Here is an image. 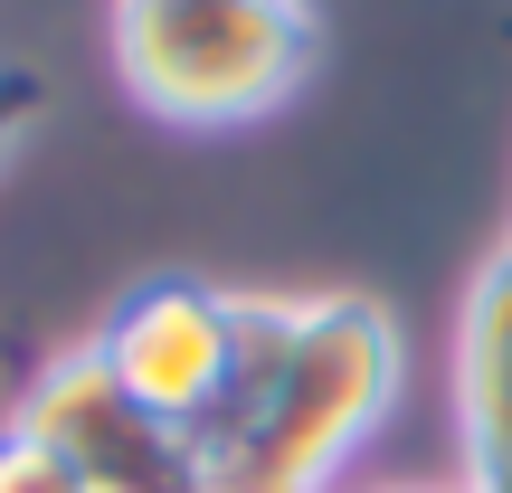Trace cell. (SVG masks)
<instances>
[{
  "instance_id": "6da1fadb",
  "label": "cell",
  "mask_w": 512,
  "mask_h": 493,
  "mask_svg": "<svg viewBox=\"0 0 512 493\" xmlns=\"http://www.w3.org/2000/svg\"><path fill=\"white\" fill-rule=\"evenodd\" d=\"M408 342L380 294H238L219 418L200 427L219 493H323L399 408Z\"/></svg>"
},
{
  "instance_id": "7a4b0ae2",
  "label": "cell",
  "mask_w": 512,
  "mask_h": 493,
  "mask_svg": "<svg viewBox=\"0 0 512 493\" xmlns=\"http://www.w3.org/2000/svg\"><path fill=\"white\" fill-rule=\"evenodd\" d=\"M114 76L162 124H256L313 67L304 0H114L105 19Z\"/></svg>"
},
{
  "instance_id": "3957f363",
  "label": "cell",
  "mask_w": 512,
  "mask_h": 493,
  "mask_svg": "<svg viewBox=\"0 0 512 493\" xmlns=\"http://www.w3.org/2000/svg\"><path fill=\"white\" fill-rule=\"evenodd\" d=\"M10 427H29L48 456H67V475L86 493H219V465L190 427L152 418L124 380L105 370V351L76 342L57 361L29 370Z\"/></svg>"
},
{
  "instance_id": "277c9868",
  "label": "cell",
  "mask_w": 512,
  "mask_h": 493,
  "mask_svg": "<svg viewBox=\"0 0 512 493\" xmlns=\"http://www.w3.org/2000/svg\"><path fill=\"white\" fill-rule=\"evenodd\" d=\"M95 351H105V370L152 408V418H171V427L200 437V427L219 418V389H228L238 294L200 285V275H143V285L95 323Z\"/></svg>"
},
{
  "instance_id": "5b68a950",
  "label": "cell",
  "mask_w": 512,
  "mask_h": 493,
  "mask_svg": "<svg viewBox=\"0 0 512 493\" xmlns=\"http://www.w3.org/2000/svg\"><path fill=\"white\" fill-rule=\"evenodd\" d=\"M456 427H465L456 493H512V247L484 256L456 313Z\"/></svg>"
},
{
  "instance_id": "8992f818",
  "label": "cell",
  "mask_w": 512,
  "mask_h": 493,
  "mask_svg": "<svg viewBox=\"0 0 512 493\" xmlns=\"http://www.w3.org/2000/svg\"><path fill=\"white\" fill-rule=\"evenodd\" d=\"M0 493H86V484H76L67 456H48L29 427H0Z\"/></svg>"
},
{
  "instance_id": "52a82bcc",
  "label": "cell",
  "mask_w": 512,
  "mask_h": 493,
  "mask_svg": "<svg viewBox=\"0 0 512 493\" xmlns=\"http://www.w3.org/2000/svg\"><path fill=\"white\" fill-rule=\"evenodd\" d=\"M48 114V76L38 67H0V162H10V143Z\"/></svg>"
},
{
  "instance_id": "ba28073f",
  "label": "cell",
  "mask_w": 512,
  "mask_h": 493,
  "mask_svg": "<svg viewBox=\"0 0 512 493\" xmlns=\"http://www.w3.org/2000/svg\"><path fill=\"white\" fill-rule=\"evenodd\" d=\"M380 493H446V484H380Z\"/></svg>"
}]
</instances>
